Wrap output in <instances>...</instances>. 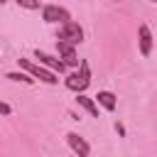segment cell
I'll return each instance as SVG.
<instances>
[{"label":"cell","mask_w":157,"mask_h":157,"mask_svg":"<svg viewBox=\"0 0 157 157\" xmlns=\"http://www.w3.org/2000/svg\"><path fill=\"white\" fill-rule=\"evenodd\" d=\"M64 83H66V88H69V91L83 93V91L88 88V83H91V71H88V64H86V61H81V69H78V71H74V74H69V76L64 78Z\"/></svg>","instance_id":"obj_1"},{"label":"cell","mask_w":157,"mask_h":157,"mask_svg":"<svg viewBox=\"0 0 157 157\" xmlns=\"http://www.w3.org/2000/svg\"><path fill=\"white\" fill-rule=\"evenodd\" d=\"M17 64H20V69H25L32 78H39V81H44V83H56V81H59L52 69H44V66H39V64L29 61V59H22V56H20Z\"/></svg>","instance_id":"obj_2"},{"label":"cell","mask_w":157,"mask_h":157,"mask_svg":"<svg viewBox=\"0 0 157 157\" xmlns=\"http://www.w3.org/2000/svg\"><path fill=\"white\" fill-rule=\"evenodd\" d=\"M59 42H66V44H81L83 42V29H81V25L78 22H64L61 25V29H59Z\"/></svg>","instance_id":"obj_3"},{"label":"cell","mask_w":157,"mask_h":157,"mask_svg":"<svg viewBox=\"0 0 157 157\" xmlns=\"http://www.w3.org/2000/svg\"><path fill=\"white\" fill-rule=\"evenodd\" d=\"M42 20L44 22H49V25H54V22H69L71 17H69V12L64 10V7H59V5H44L42 7Z\"/></svg>","instance_id":"obj_4"},{"label":"cell","mask_w":157,"mask_h":157,"mask_svg":"<svg viewBox=\"0 0 157 157\" xmlns=\"http://www.w3.org/2000/svg\"><path fill=\"white\" fill-rule=\"evenodd\" d=\"M66 142H69V147H71L78 157H88V155H91V145H88L78 132H69V135H66Z\"/></svg>","instance_id":"obj_5"},{"label":"cell","mask_w":157,"mask_h":157,"mask_svg":"<svg viewBox=\"0 0 157 157\" xmlns=\"http://www.w3.org/2000/svg\"><path fill=\"white\" fill-rule=\"evenodd\" d=\"M137 34H140V54L142 56H150L152 54V32H150V27L147 25H140Z\"/></svg>","instance_id":"obj_6"},{"label":"cell","mask_w":157,"mask_h":157,"mask_svg":"<svg viewBox=\"0 0 157 157\" xmlns=\"http://www.w3.org/2000/svg\"><path fill=\"white\" fill-rule=\"evenodd\" d=\"M59 54L64 56V66H78V59H76V49L74 44H66V42H59Z\"/></svg>","instance_id":"obj_7"},{"label":"cell","mask_w":157,"mask_h":157,"mask_svg":"<svg viewBox=\"0 0 157 157\" xmlns=\"http://www.w3.org/2000/svg\"><path fill=\"white\" fill-rule=\"evenodd\" d=\"M34 56L39 59V64H44V66H49V69H54V71H66V66H64V61H59V59H54V56H49L47 52H39V49H34Z\"/></svg>","instance_id":"obj_8"},{"label":"cell","mask_w":157,"mask_h":157,"mask_svg":"<svg viewBox=\"0 0 157 157\" xmlns=\"http://www.w3.org/2000/svg\"><path fill=\"white\" fill-rule=\"evenodd\" d=\"M96 105H103L105 110H115V105H118V98H115V93L113 91H98V96H96Z\"/></svg>","instance_id":"obj_9"},{"label":"cell","mask_w":157,"mask_h":157,"mask_svg":"<svg viewBox=\"0 0 157 157\" xmlns=\"http://www.w3.org/2000/svg\"><path fill=\"white\" fill-rule=\"evenodd\" d=\"M76 103H78L88 115L98 118V105H96V101H93V98H88V96H83V93H76Z\"/></svg>","instance_id":"obj_10"},{"label":"cell","mask_w":157,"mask_h":157,"mask_svg":"<svg viewBox=\"0 0 157 157\" xmlns=\"http://www.w3.org/2000/svg\"><path fill=\"white\" fill-rule=\"evenodd\" d=\"M7 78H10V81H22V83H27V86H29V83H34V78H32L27 71H10V74H7Z\"/></svg>","instance_id":"obj_11"},{"label":"cell","mask_w":157,"mask_h":157,"mask_svg":"<svg viewBox=\"0 0 157 157\" xmlns=\"http://www.w3.org/2000/svg\"><path fill=\"white\" fill-rule=\"evenodd\" d=\"M15 2L25 10H39V0H15Z\"/></svg>","instance_id":"obj_12"},{"label":"cell","mask_w":157,"mask_h":157,"mask_svg":"<svg viewBox=\"0 0 157 157\" xmlns=\"http://www.w3.org/2000/svg\"><path fill=\"white\" fill-rule=\"evenodd\" d=\"M0 115H12V105H7L5 101H0Z\"/></svg>","instance_id":"obj_13"},{"label":"cell","mask_w":157,"mask_h":157,"mask_svg":"<svg viewBox=\"0 0 157 157\" xmlns=\"http://www.w3.org/2000/svg\"><path fill=\"white\" fill-rule=\"evenodd\" d=\"M115 130H118V135H125V125L123 123H115Z\"/></svg>","instance_id":"obj_14"},{"label":"cell","mask_w":157,"mask_h":157,"mask_svg":"<svg viewBox=\"0 0 157 157\" xmlns=\"http://www.w3.org/2000/svg\"><path fill=\"white\" fill-rule=\"evenodd\" d=\"M5 2H7V0H0V5H5Z\"/></svg>","instance_id":"obj_15"},{"label":"cell","mask_w":157,"mask_h":157,"mask_svg":"<svg viewBox=\"0 0 157 157\" xmlns=\"http://www.w3.org/2000/svg\"><path fill=\"white\" fill-rule=\"evenodd\" d=\"M150 2H157V0H150Z\"/></svg>","instance_id":"obj_16"}]
</instances>
